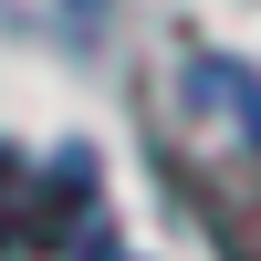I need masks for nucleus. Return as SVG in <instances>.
Masks as SVG:
<instances>
[{
	"label": "nucleus",
	"mask_w": 261,
	"mask_h": 261,
	"mask_svg": "<svg viewBox=\"0 0 261 261\" xmlns=\"http://www.w3.org/2000/svg\"><path fill=\"white\" fill-rule=\"evenodd\" d=\"M84 209H94V167H84V157H53V178H32V241H63Z\"/></svg>",
	"instance_id": "obj_2"
},
{
	"label": "nucleus",
	"mask_w": 261,
	"mask_h": 261,
	"mask_svg": "<svg viewBox=\"0 0 261 261\" xmlns=\"http://www.w3.org/2000/svg\"><path fill=\"white\" fill-rule=\"evenodd\" d=\"M0 21L42 53H94L105 42V0H0Z\"/></svg>",
	"instance_id": "obj_1"
},
{
	"label": "nucleus",
	"mask_w": 261,
	"mask_h": 261,
	"mask_svg": "<svg viewBox=\"0 0 261 261\" xmlns=\"http://www.w3.org/2000/svg\"><path fill=\"white\" fill-rule=\"evenodd\" d=\"M84 261H125V251H115V241H94V251H84Z\"/></svg>",
	"instance_id": "obj_4"
},
{
	"label": "nucleus",
	"mask_w": 261,
	"mask_h": 261,
	"mask_svg": "<svg viewBox=\"0 0 261 261\" xmlns=\"http://www.w3.org/2000/svg\"><path fill=\"white\" fill-rule=\"evenodd\" d=\"M32 241V167L0 146V251H21Z\"/></svg>",
	"instance_id": "obj_3"
}]
</instances>
